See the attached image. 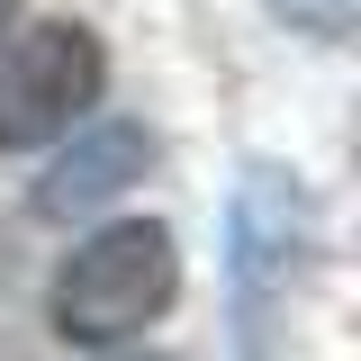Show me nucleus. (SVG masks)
Segmentation results:
<instances>
[{
    "instance_id": "1",
    "label": "nucleus",
    "mask_w": 361,
    "mask_h": 361,
    "mask_svg": "<svg viewBox=\"0 0 361 361\" xmlns=\"http://www.w3.org/2000/svg\"><path fill=\"white\" fill-rule=\"evenodd\" d=\"M172 289H180V253L154 217L99 226L54 271V334L63 343H127L135 325H154L172 307Z\"/></svg>"
},
{
    "instance_id": "2",
    "label": "nucleus",
    "mask_w": 361,
    "mask_h": 361,
    "mask_svg": "<svg viewBox=\"0 0 361 361\" xmlns=\"http://www.w3.org/2000/svg\"><path fill=\"white\" fill-rule=\"evenodd\" d=\"M99 90H109V54H99L90 27H73V18L18 27L0 45V154L73 135L99 109Z\"/></svg>"
},
{
    "instance_id": "3",
    "label": "nucleus",
    "mask_w": 361,
    "mask_h": 361,
    "mask_svg": "<svg viewBox=\"0 0 361 361\" xmlns=\"http://www.w3.org/2000/svg\"><path fill=\"white\" fill-rule=\"evenodd\" d=\"M145 163H154L145 127H127V118H109V127H82L73 145H63V163L45 172L37 208H45V217H90V208H109L127 180H145Z\"/></svg>"
},
{
    "instance_id": "4",
    "label": "nucleus",
    "mask_w": 361,
    "mask_h": 361,
    "mask_svg": "<svg viewBox=\"0 0 361 361\" xmlns=\"http://www.w3.org/2000/svg\"><path fill=\"white\" fill-rule=\"evenodd\" d=\"M235 244H244V262H235L244 307H262L271 280L298 262V190H280V172H253V190L235 199Z\"/></svg>"
},
{
    "instance_id": "5",
    "label": "nucleus",
    "mask_w": 361,
    "mask_h": 361,
    "mask_svg": "<svg viewBox=\"0 0 361 361\" xmlns=\"http://www.w3.org/2000/svg\"><path fill=\"white\" fill-rule=\"evenodd\" d=\"M9 9H18V0H0V27H9Z\"/></svg>"
}]
</instances>
